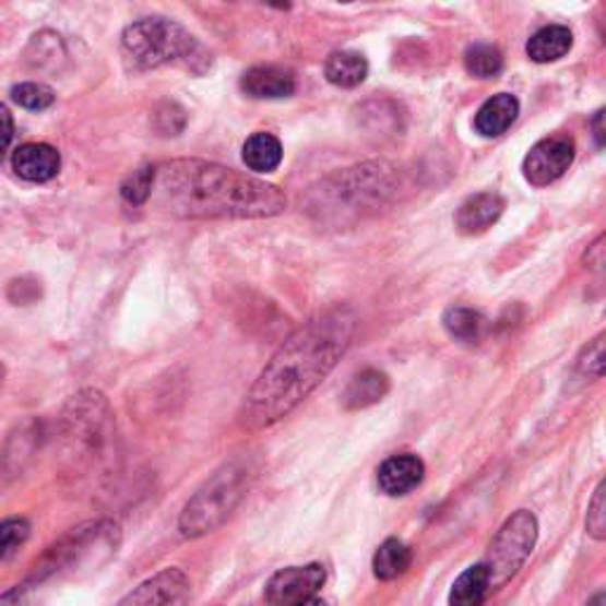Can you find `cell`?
I'll use <instances>...</instances> for the list:
<instances>
[{
  "label": "cell",
  "mask_w": 606,
  "mask_h": 606,
  "mask_svg": "<svg viewBox=\"0 0 606 606\" xmlns=\"http://www.w3.org/2000/svg\"><path fill=\"white\" fill-rule=\"evenodd\" d=\"M12 100L24 109L40 111V109H48L55 103V93L50 86H46V83L29 81L12 88Z\"/></svg>",
  "instance_id": "obj_27"
},
{
  "label": "cell",
  "mask_w": 606,
  "mask_h": 606,
  "mask_svg": "<svg viewBox=\"0 0 606 606\" xmlns=\"http://www.w3.org/2000/svg\"><path fill=\"white\" fill-rule=\"evenodd\" d=\"M358 328L350 306H332L294 330L247 393L242 407L245 429L259 431L287 417L316 391L348 350Z\"/></svg>",
  "instance_id": "obj_1"
},
{
  "label": "cell",
  "mask_w": 606,
  "mask_h": 606,
  "mask_svg": "<svg viewBox=\"0 0 606 606\" xmlns=\"http://www.w3.org/2000/svg\"><path fill=\"white\" fill-rule=\"evenodd\" d=\"M152 182H154V166L138 168V171H133L129 178L123 180V186H121L123 202H129L133 206H143L145 202H150Z\"/></svg>",
  "instance_id": "obj_26"
},
{
  "label": "cell",
  "mask_w": 606,
  "mask_h": 606,
  "mask_svg": "<svg viewBox=\"0 0 606 606\" xmlns=\"http://www.w3.org/2000/svg\"><path fill=\"white\" fill-rule=\"evenodd\" d=\"M606 500H604V482L597 486L595 496L590 500L587 507V519H585V526L587 533L592 535L595 540H604L606 538Z\"/></svg>",
  "instance_id": "obj_28"
},
{
  "label": "cell",
  "mask_w": 606,
  "mask_h": 606,
  "mask_svg": "<svg viewBox=\"0 0 606 606\" xmlns=\"http://www.w3.org/2000/svg\"><path fill=\"white\" fill-rule=\"evenodd\" d=\"M575 159V143L567 135L545 138L524 159V176L535 188H545L569 171Z\"/></svg>",
  "instance_id": "obj_9"
},
{
  "label": "cell",
  "mask_w": 606,
  "mask_h": 606,
  "mask_svg": "<svg viewBox=\"0 0 606 606\" xmlns=\"http://www.w3.org/2000/svg\"><path fill=\"white\" fill-rule=\"evenodd\" d=\"M443 328L460 344H478L488 332V320L474 308L455 306L443 313Z\"/></svg>",
  "instance_id": "obj_20"
},
{
  "label": "cell",
  "mask_w": 606,
  "mask_h": 606,
  "mask_svg": "<svg viewBox=\"0 0 606 606\" xmlns=\"http://www.w3.org/2000/svg\"><path fill=\"white\" fill-rule=\"evenodd\" d=\"M34 590L29 583H22L17 587L8 590L5 595H0V606H32Z\"/></svg>",
  "instance_id": "obj_30"
},
{
  "label": "cell",
  "mask_w": 606,
  "mask_h": 606,
  "mask_svg": "<svg viewBox=\"0 0 606 606\" xmlns=\"http://www.w3.org/2000/svg\"><path fill=\"white\" fill-rule=\"evenodd\" d=\"M119 545V526L111 521H97V524H83L74 528L64 538L52 545L48 552L36 561L34 573L29 575L32 587L50 581L55 575H64L69 571H76L88 561H97V557H109L117 552Z\"/></svg>",
  "instance_id": "obj_6"
},
{
  "label": "cell",
  "mask_w": 606,
  "mask_h": 606,
  "mask_svg": "<svg viewBox=\"0 0 606 606\" xmlns=\"http://www.w3.org/2000/svg\"><path fill=\"white\" fill-rule=\"evenodd\" d=\"M370 64L365 60V55L354 50H336L325 62V76L332 86L340 88H356L368 79Z\"/></svg>",
  "instance_id": "obj_19"
},
{
  "label": "cell",
  "mask_w": 606,
  "mask_h": 606,
  "mask_svg": "<svg viewBox=\"0 0 606 606\" xmlns=\"http://www.w3.org/2000/svg\"><path fill=\"white\" fill-rule=\"evenodd\" d=\"M294 606H328L322 599L318 597H311V599H306V602H299V604H294Z\"/></svg>",
  "instance_id": "obj_35"
},
{
  "label": "cell",
  "mask_w": 606,
  "mask_h": 606,
  "mask_svg": "<svg viewBox=\"0 0 606 606\" xmlns=\"http://www.w3.org/2000/svg\"><path fill=\"white\" fill-rule=\"evenodd\" d=\"M399 174L387 162L360 164L322 180L313 190L311 209L322 221L344 223L382 206L396 192Z\"/></svg>",
  "instance_id": "obj_3"
},
{
  "label": "cell",
  "mask_w": 606,
  "mask_h": 606,
  "mask_svg": "<svg viewBox=\"0 0 606 606\" xmlns=\"http://www.w3.org/2000/svg\"><path fill=\"white\" fill-rule=\"evenodd\" d=\"M3 379H5V368L0 365V387H3Z\"/></svg>",
  "instance_id": "obj_36"
},
{
  "label": "cell",
  "mask_w": 606,
  "mask_h": 606,
  "mask_svg": "<svg viewBox=\"0 0 606 606\" xmlns=\"http://www.w3.org/2000/svg\"><path fill=\"white\" fill-rule=\"evenodd\" d=\"M425 478V462L417 455H393L377 472V484L384 496L401 498L415 490Z\"/></svg>",
  "instance_id": "obj_13"
},
{
  "label": "cell",
  "mask_w": 606,
  "mask_h": 606,
  "mask_svg": "<svg viewBox=\"0 0 606 606\" xmlns=\"http://www.w3.org/2000/svg\"><path fill=\"white\" fill-rule=\"evenodd\" d=\"M516 117H519L516 97L510 93H498L478 107L474 117V129L484 138H498L510 131V126L516 121Z\"/></svg>",
  "instance_id": "obj_16"
},
{
  "label": "cell",
  "mask_w": 606,
  "mask_h": 606,
  "mask_svg": "<svg viewBox=\"0 0 606 606\" xmlns=\"http://www.w3.org/2000/svg\"><path fill=\"white\" fill-rule=\"evenodd\" d=\"M573 48V34L569 26L561 24H549L543 26L540 32H535L528 44H526V55L538 64H549L557 62L561 58H567Z\"/></svg>",
  "instance_id": "obj_17"
},
{
  "label": "cell",
  "mask_w": 606,
  "mask_h": 606,
  "mask_svg": "<svg viewBox=\"0 0 606 606\" xmlns=\"http://www.w3.org/2000/svg\"><path fill=\"white\" fill-rule=\"evenodd\" d=\"M411 547L399 538H389L379 545L377 555L372 559V569L379 581H396L407 569H411Z\"/></svg>",
  "instance_id": "obj_22"
},
{
  "label": "cell",
  "mask_w": 606,
  "mask_h": 606,
  "mask_svg": "<svg viewBox=\"0 0 606 606\" xmlns=\"http://www.w3.org/2000/svg\"><path fill=\"white\" fill-rule=\"evenodd\" d=\"M325 578L322 563L280 569L265 585V599L273 606H294L316 597V592L325 585Z\"/></svg>",
  "instance_id": "obj_10"
},
{
  "label": "cell",
  "mask_w": 606,
  "mask_h": 606,
  "mask_svg": "<svg viewBox=\"0 0 606 606\" xmlns=\"http://www.w3.org/2000/svg\"><path fill=\"white\" fill-rule=\"evenodd\" d=\"M389 377L379 370H363L354 379H350L346 391H344V405L348 411H363L382 401L389 393Z\"/></svg>",
  "instance_id": "obj_18"
},
{
  "label": "cell",
  "mask_w": 606,
  "mask_h": 606,
  "mask_svg": "<svg viewBox=\"0 0 606 606\" xmlns=\"http://www.w3.org/2000/svg\"><path fill=\"white\" fill-rule=\"evenodd\" d=\"M60 152L46 143H26L12 154L15 174L29 182H48L60 174Z\"/></svg>",
  "instance_id": "obj_14"
},
{
  "label": "cell",
  "mask_w": 606,
  "mask_h": 606,
  "mask_svg": "<svg viewBox=\"0 0 606 606\" xmlns=\"http://www.w3.org/2000/svg\"><path fill=\"white\" fill-rule=\"evenodd\" d=\"M602 242H604V239L599 237L597 242L590 247V253H587V265H592V268H599V265H602V251H604Z\"/></svg>",
  "instance_id": "obj_32"
},
{
  "label": "cell",
  "mask_w": 606,
  "mask_h": 606,
  "mask_svg": "<svg viewBox=\"0 0 606 606\" xmlns=\"http://www.w3.org/2000/svg\"><path fill=\"white\" fill-rule=\"evenodd\" d=\"M502 211L504 200L498 192H478L462 202L455 214V225L464 235L486 233L492 223H498Z\"/></svg>",
  "instance_id": "obj_15"
},
{
  "label": "cell",
  "mask_w": 606,
  "mask_h": 606,
  "mask_svg": "<svg viewBox=\"0 0 606 606\" xmlns=\"http://www.w3.org/2000/svg\"><path fill=\"white\" fill-rule=\"evenodd\" d=\"M535 540H538V519L533 512L519 510L504 521L482 561L490 590H500L512 581L531 557Z\"/></svg>",
  "instance_id": "obj_8"
},
{
  "label": "cell",
  "mask_w": 606,
  "mask_h": 606,
  "mask_svg": "<svg viewBox=\"0 0 606 606\" xmlns=\"http://www.w3.org/2000/svg\"><path fill=\"white\" fill-rule=\"evenodd\" d=\"M242 159L253 174H273L282 164L280 140L271 133H253L242 147Z\"/></svg>",
  "instance_id": "obj_21"
},
{
  "label": "cell",
  "mask_w": 606,
  "mask_h": 606,
  "mask_svg": "<svg viewBox=\"0 0 606 606\" xmlns=\"http://www.w3.org/2000/svg\"><path fill=\"white\" fill-rule=\"evenodd\" d=\"M488 592V573L482 563H474V567L460 573L458 581L453 583V590H450V606H482Z\"/></svg>",
  "instance_id": "obj_23"
},
{
  "label": "cell",
  "mask_w": 606,
  "mask_h": 606,
  "mask_svg": "<svg viewBox=\"0 0 606 606\" xmlns=\"http://www.w3.org/2000/svg\"><path fill=\"white\" fill-rule=\"evenodd\" d=\"M29 535H32L29 521L22 516L0 521V559H10L12 555H17V549L29 540Z\"/></svg>",
  "instance_id": "obj_25"
},
{
  "label": "cell",
  "mask_w": 606,
  "mask_h": 606,
  "mask_svg": "<svg viewBox=\"0 0 606 606\" xmlns=\"http://www.w3.org/2000/svg\"><path fill=\"white\" fill-rule=\"evenodd\" d=\"M239 88L253 97V100H282V97L294 95L296 79L285 67L261 64L245 72L242 81H239Z\"/></svg>",
  "instance_id": "obj_12"
},
{
  "label": "cell",
  "mask_w": 606,
  "mask_h": 606,
  "mask_svg": "<svg viewBox=\"0 0 606 606\" xmlns=\"http://www.w3.org/2000/svg\"><path fill=\"white\" fill-rule=\"evenodd\" d=\"M602 119H604V111H597L595 121H592V126H595V138H597V145L599 147L604 145V126H602Z\"/></svg>",
  "instance_id": "obj_33"
},
{
  "label": "cell",
  "mask_w": 606,
  "mask_h": 606,
  "mask_svg": "<svg viewBox=\"0 0 606 606\" xmlns=\"http://www.w3.org/2000/svg\"><path fill=\"white\" fill-rule=\"evenodd\" d=\"M578 368H581V372L587 377L604 375V334H599L597 340L583 350L581 360H578Z\"/></svg>",
  "instance_id": "obj_29"
},
{
  "label": "cell",
  "mask_w": 606,
  "mask_h": 606,
  "mask_svg": "<svg viewBox=\"0 0 606 606\" xmlns=\"http://www.w3.org/2000/svg\"><path fill=\"white\" fill-rule=\"evenodd\" d=\"M502 52L496 46L476 44L464 52V67L474 79H492L502 72Z\"/></svg>",
  "instance_id": "obj_24"
},
{
  "label": "cell",
  "mask_w": 606,
  "mask_h": 606,
  "mask_svg": "<svg viewBox=\"0 0 606 606\" xmlns=\"http://www.w3.org/2000/svg\"><path fill=\"white\" fill-rule=\"evenodd\" d=\"M111 413L100 391H81L67 403L60 419V439L67 458L83 462L100 453L111 436Z\"/></svg>",
  "instance_id": "obj_7"
},
{
  "label": "cell",
  "mask_w": 606,
  "mask_h": 606,
  "mask_svg": "<svg viewBox=\"0 0 606 606\" xmlns=\"http://www.w3.org/2000/svg\"><path fill=\"white\" fill-rule=\"evenodd\" d=\"M587 606H606V595H604V592H599V595L592 597V599L587 602Z\"/></svg>",
  "instance_id": "obj_34"
},
{
  "label": "cell",
  "mask_w": 606,
  "mask_h": 606,
  "mask_svg": "<svg viewBox=\"0 0 606 606\" xmlns=\"http://www.w3.org/2000/svg\"><path fill=\"white\" fill-rule=\"evenodd\" d=\"M12 135H15V121H12L10 109L0 103V162H3L5 152L12 143Z\"/></svg>",
  "instance_id": "obj_31"
},
{
  "label": "cell",
  "mask_w": 606,
  "mask_h": 606,
  "mask_svg": "<svg viewBox=\"0 0 606 606\" xmlns=\"http://www.w3.org/2000/svg\"><path fill=\"white\" fill-rule=\"evenodd\" d=\"M150 202L178 218H268L287 209L280 188L204 159L154 166Z\"/></svg>",
  "instance_id": "obj_2"
},
{
  "label": "cell",
  "mask_w": 606,
  "mask_h": 606,
  "mask_svg": "<svg viewBox=\"0 0 606 606\" xmlns=\"http://www.w3.org/2000/svg\"><path fill=\"white\" fill-rule=\"evenodd\" d=\"M123 55L138 69L180 67L202 76L211 69V52L178 22L150 17L131 24L121 36Z\"/></svg>",
  "instance_id": "obj_4"
},
{
  "label": "cell",
  "mask_w": 606,
  "mask_h": 606,
  "mask_svg": "<svg viewBox=\"0 0 606 606\" xmlns=\"http://www.w3.org/2000/svg\"><path fill=\"white\" fill-rule=\"evenodd\" d=\"M249 470L245 464L230 462L221 467L209 482L188 500L186 510L180 512V533L186 538H200L223 526L237 510L247 492Z\"/></svg>",
  "instance_id": "obj_5"
},
{
  "label": "cell",
  "mask_w": 606,
  "mask_h": 606,
  "mask_svg": "<svg viewBox=\"0 0 606 606\" xmlns=\"http://www.w3.org/2000/svg\"><path fill=\"white\" fill-rule=\"evenodd\" d=\"M190 578L180 569H164L140 583L119 606H188Z\"/></svg>",
  "instance_id": "obj_11"
}]
</instances>
